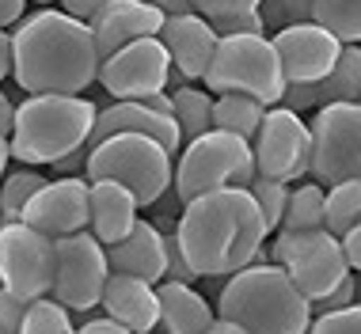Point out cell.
<instances>
[{"label":"cell","instance_id":"7a4b0ae2","mask_svg":"<svg viewBox=\"0 0 361 334\" xmlns=\"http://www.w3.org/2000/svg\"><path fill=\"white\" fill-rule=\"evenodd\" d=\"M183 251L198 278H232L267 259V221L247 186H224L183 205L175 224Z\"/></svg>","mask_w":361,"mask_h":334},{"label":"cell","instance_id":"d590c367","mask_svg":"<svg viewBox=\"0 0 361 334\" xmlns=\"http://www.w3.org/2000/svg\"><path fill=\"white\" fill-rule=\"evenodd\" d=\"M164 240H168V270H164V281H187V285H194V281H198V273H194V266H190V259H187V251H183L175 228L164 232Z\"/></svg>","mask_w":361,"mask_h":334},{"label":"cell","instance_id":"f6af8a7d","mask_svg":"<svg viewBox=\"0 0 361 334\" xmlns=\"http://www.w3.org/2000/svg\"><path fill=\"white\" fill-rule=\"evenodd\" d=\"M281 8L289 12L293 23H305V19H312V8H316V0H281Z\"/></svg>","mask_w":361,"mask_h":334},{"label":"cell","instance_id":"816d5d0a","mask_svg":"<svg viewBox=\"0 0 361 334\" xmlns=\"http://www.w3.org/2000/svg\"><path fill=\"white\" fill-rule=\"evenodd\" d=\"M152 334H156V330H152Z\"/></svg>","mask_w":361,"mask_h":334},{"label":"cell","instance_id":"4dcf8cb0","mask_svg":"<svg viewBox=\"0 0 361 334\" xmlns=\"http://www.w3.org/2000/svg\"><path fill=\"white\" fill-rule=\"evenodd\" d=\"M289 186L293 183H281V179H262L255 175V183L247 186L251 198H255L262 221H267V232H278L281 221H286V205H289Z\"/></svg>","mask_w":361,"mask_h":334},{"label":"cell","instance_id":"f546056e","mask_svg":"<svg viewBox=\"0 0 361 334\" xmlns=\"http://www.w3.org/2000/svg\"><path fill=\"white\" fill-rule=\"evenodd\" d=\"M23 334H76V323H73L69 308H65L61 300L38 297V300L27 304Z\"/></svg>","mask_w":361,"mask_h":334},{"label":"cell","instance_id":"484cf974","mask_svg":"<svg viewBox=\"0 0 361 334\" xmlns=\"http://www.w3.org/2000/svg\"><path fill=\"white\" fill-rule=\"evenodd\" d=\"M324 205H327V186L319 179H312V175H308V183H293L281 228H293V232L324 228Z\"/></svg>","mask_w":361,"mask_h":334},{"label":"cell","instance_id":"7c38bea8","mask_svg":"<svg viewBox=\"0 0 361 334\" xmlns=\"http://www.w3.org/2000/svg\"><path fill=\"white\" fill-rule=\"evenodd\" d=\"M171 76V54L160 42V35L137 38V42L114 50L99 65V84L114 99H145L152 92H164Z\"/></svg>","mask_w":361,"mask_h":334},{"label":"cell","instance_id":"83f0119b","mask_svg":"<svg viewBox=\"0 0 361 334\" xmlns=\"http://www.w3.org/2000/svg\"><path fill=\"white\" fill-rule=\"evenodd\" d=\"M354 224H361V183H335V186H327L324 228L343 240Z\"/></svg>","mask_w":361,"mask_h":334},{"label":"cell","instance_id":"44dd1931","mask_svg":"<svg viewBox=\"0 0 361 334\" xmlns=\"http://www.w3.org/2000/svg\"><path fill=\"white\" fill-rule=\"evenodd\" d=\"M106 259H111L114 273H133V278L160 285L164 270H168V240H164V228L156 221H137L126 240L106 247Z\"/></svg>","mask_w":361,"mask_h":334},{"label":"cell","instance_id":"277c9868","mask_svg":"<svg viewBox=\"0 0 361 334\" xmlns=\"http://www.w3.org/2000/svg\"><path fill=\"white\" fill-rule=\"evenodd\" d=\"M95 114L99 106L84 95H61V92H46V95H27L16 106V122H12V160L27 167H50L61 156H69L76 149H84L92 137Z\"/></svg>","mask_w":361,"mask_h":334},{"label":"cell","instance_id":"836d02e7","mask_svg":"<svg viewBox=\"0 0 361 334\" xmlns=\"http://www.w3.org/2000/svg\"><path fill=\"white\" fill-rule=\"evenodd\" d=\"M213 31H217L221 38L224 35H267V23H262L259 8H251V12H236V16H217L209 19Z\"/></svg>","mask_w":361,"mask_h":334},{"label":"cell","instance_id":"6da1fadb","mask_svg":"<svg viewBox=\"0 0 361 334\" xmlns=\"http://www.w3.org/2000/svg\"><path fill=\"white\" fill-rule=\"evenodd\" d=\"M99 65L92 27L61 8H42L12 31V76L27 95H84L99 84Z\"/></svg>","mask_w":361,"mask_h":334},{"label":"cell","instance_id":"d6986e66","mask_svg":"<svg viewBox=\"0 0 361 334\" xmlns=\"http://www.w3.org/2000/svg\"><path fill=\"white\" fill-rule=\"evenodd\" d=\"M99 308L111 319H118L122 327H130L133 334L160 330V292H156L152 281L133 278V273H114L111 270Z\"/></svg>","mask_w":361,"mask_h":334},{"label":"cell","instance_id":"7402d4cb","mask_svg":"<svg viewBox=\"0 0 361 334\" xmlns=\"http://www.w3.org/2000/svg\"><path fill=\"white\" fill-rule=\"evenodd\" d=\"M137 209H141V202L133 198V190H126L122 183H111V179H95L92 183V221H87V228H92L95 240H103L106 247H111V243H118L133 232V224L141 221Z\"/></svg>","mask_w":361,"mask_h":334},{"label":"cell","instance_id":"9a60e30c","mask_svg":"<svg viewBox=\"0 0 361 334\" xmlns=\"http://www.w3.org/2000/svg\"><path fill=\"white\" fill-rule=\"evenodd\" d=\"M160 42L168 46L171 54V65L179 68L183 76H187L190 84L206 80L209 73V61L213 54H217V42L221 35L213 31V23L202 12H179V16H168L160 27Z\"/></svg>","mask_w":361,"mask_h":334},{"label":"cell","instance_id":"30bf717a","mask_svg":"<svg viewBox=\"0 0 361 334\" xmlns=\"http://www.w3.org/2000/svg\"><path fill=\"white\" fill-rule=\"evenodd\" d=\"M251 149L262 179L300 183L312 175V122H305L293 106L274 103L267 106L259 133L251 137Z\"/></svg>","mask_w":361,"mask_h":334},{"label":"cell","instance_id":"c3c4849f","mask_svg":"<svg viewBox=\"0 0 361 334\" xmlns=\"http://www.w3.org/2000/svg\"><path fill=\"white\" fill-rule=\"evenodd\" d=\"M206 334H251V330H243L240 323H232V319H221V316H217V319H213V327H209Z\"/></svg>","mask_w":361,"mask_h":334},{"label":"cell","instance_id":"d6a6232c","mask_svg":"<svg viewBox=\"0 0 361 334\" xmlns=\"http://www.w3.org/2000/svg\"><path fill=\"white\" fill-rule=\"evenodd\" d=\"M350 304H361V289H357V270H350L343 281L335 285V289L327 292L324 300L312 304V316H327V311H343Z\"/></svg>","mask_w":361,"mask_h":334},{"label":"cell","instance_id":"f907efd6","mask_svg":"<svg viewBox=\"0 0 361 334\" xmlns=\"http://www.w3.org/2000/svg\"><path fill=\"white\" fill-rule=\"evenodd\" d=\"M31 4H42L46 8V4H54V0H31Z\"/></svg>","mask_w":361,"mask_h":334},{"label":"cell","instance_id":"4316f807","mask_svg":"<svg viewBox=\"0 0 361 334\" xmlns=\"http://www.w3.org/2000/svg\"><path fill=\"white\" fill-rule=\"evenodd\" d=\"M46 186V175L35 171V167H19V171H8L0 179V224L4 221H23L27 202L35 198L38 190Z\"/></svg>","mask_w":361,"mask_h":334},{"label":"cell","instance_id":"8fae6325","mask_svg":"<svg viewBox=\"0 0 361 334\" xmlns=\"http://www.w3.org/2000/svg\"><path fill=\"white\" fill-rule=\"evenodd\" d=\"M106 278H111V259L106 243L95 240L92 228L73 235H57V273H54V300H61L69 311L99 308Z\"/></svg>","mask_w":361,"mask_h":334},{"label":"cell","instance_id":"681fc988","mask_svg":"<svg viewBox=\"0 0 361 334\" xmlns=\"http://www.w3.org/2000/svg\"><path fill=\"white\" fill-rule=\"evenodd\" d=\"M8 163H12V144H8V137H0V179L8 175Z\"/></svg>","mask_w":361,"mask_h":334},{"label":"cell","instance_id":"d4e9b609","mask_svg":"<svg viewBox=\"0 0 361 334\" xmlns=\"http://www.w3.org/2000/svg\"><path fill=\"white\" fill-rule=\"evenodd\" d=\"M168 92L175 95V122H179L183 144L213 130V99H217V95H213L209 87L179 84V87H168Z\"/></svg>","mask_w":361,"mask_h":334},{"label":"cell","instance_id":"f35d334b","mask_svg":"<svg viewBox=\"0 0 361 334\" xmlns=\"http://www.w3.org/2000/svg\"><path fill=\"white\" fill-rule=\"evenodd\" d=\"M50 167H54V175H87V149H76L69 156H61V160L50 163Z\"/></svg>","mask_w":361,"mask_h":334},{"label":"cell","instance_id":"8992f818","mask_svg":"<svg viewBox=\"0 0 361 334\" xmlns=\"http://www.w3.org/2000/svg\"><path fill=\"white\" fill-rule=\"evenodd\" d=\"M87 179H111L133 190L141 209H149L171 190L175 156L149 133H114L87 152Z\"/></svg>","mask_w":361,"mask_h":334},{"label":"cell","instance_id":"3957f363","mask_svg":"<svg viewBox=\"0 0 361 334\" xmlns=\"http://www.w3.org/2000/svg\"><path fill=\"white\" fill-rule=\"evenodd\" d=\"M217 316L240 323L251 334H308L312 300L297 289L286 266L251 262L224 281Z\"/></svg>","mask_w":361,"mask_h":334},{"label":"cell","instance_id":"5b68a950","mask_svg":"<svg viewBox=\"0 0 361 334\" xmlns=\"http://www.w3.org/2000/svg\"><path fill=\"white\" fill-rule=\"evenodd\" d=\"M255 175H259L255 149H251L247 137L228 133V130H209L183 144L179 167H175V179H171V194L179 205H187L209 190L251 186Z\"/></svg>","mask_w":361,"mask_h":334},{"label":"cell","instance_id":"74e56055","mask_svg":"<svg viewBox=\"0 0 361 334\" xmlns=\"http://www.w3.org/2000/svg\"><path fill=\"white\" fill-rule=\"evenodd\" d=\"M259 16H262V23H267V35H278L281 27L293 23L289 12L281 8V0H259Z\"/></svg>","mask_w":361,"mask_h":334},{"label":"cell","instance_id":"ba28073f","mask_svg":"<svg viewBox=\"0 0 361 334\" xmlns=\"http://www.w3.org/2000/svg\"><path fill=\"white\" fill-rule=\"evenodd\" d=\"M312 179L361 183V99L319 106L312 118Z\"/></svg>","mask_w":361,"mask_h":334},{"label":"cell","instance_id":"60d3db41","mask_svg":"<svg viewBox=\"0 0 361 334\" xmlns=\"http://www.w3.org/2000/svg\"><path fill=\"white\" fill-rule=\"evenodd\" d=\"M106 4V0H57V8H61V12H69V16H76V19H92L95 12H99V8Z\"/></svg>","mask_w":361,"mask_h":334},{"label":"cell","instance_id":"1f68e13d","mask_svg":"<svg viewBox=\"0 0 361 334\" xmlns=\"http://www.w3.org/2000/svg\"><path fill=\"white\" fill-rule=\"evenodd\" d=\"M308 334H361V304H350L343 311H327V316H312Z\"/></svg>","mask_w":361,"mask_h":334},{"label":"cell","instance_id":"4fadbf2b","mask_svg":"<svg viewBox=\"0 0 361 334\" xmlns=\"http://www.w3.org/2000/svg\"><path fill=\"white\" fill-rule=\"evenodd\" d=\"M274 38V50L281 57V73H286V84H308V80H324L331 68L343 57V38L335 31H327L316 19H305V23H289L281 27Z\"/></svg>","mask_w":361,"mask_h":334},{"label":"cell","instance_id":"52a82bcc","mask_svg":"<svg viewBox=\"0 0 361 334\" xmlns=\"http://www.w3.org/2000/svg\"><path fill=\"white\" fill-rule=\"evenodd\" d=\"M213 95L240 92L255 95L259 103L274 106L286 95V73H281V57L274 50L270 35H224L217 42V54L209 61L206 80Z\"/></svg>","mask_w":361,"mask_h":334},{"label":"cell","instance_id":"2e32d148","mask_svg":"<svg viewBox=\"0 0 361 334\" xmlns=\"http://www.w3.org/2000/svg\"><path fill=\"white\" fill-rule=\"evenodd\" d=\"M114 133H149L152 141H160L171 156L183 149V133H179V122L171 114H160L152 106H145L141 99H114L111 106H103L95 114V125H92V137H87L84 149L92 152L99 141Z\"/></svg>","mask_w":361,"mask_h":334},{"label":"cell","instance_id":"bcb514c9","mask_svg":"<svg viewBox=\"0 0 361 334\" xmlns=\"http://www.w3.org/2000/svg\"><path fill=\"white\" fill-rule=\"evenodd\" d=\"M12 122H16V103L0 92V137H12Z\"/></svg>","mask_w":361,"mask_h":334},{"label":"cell","instance_id":"ab89813d","mask_svg":"<svg viewBox=\"0 0 361 334\" xmlns=\"http://www.w3.org/2000/svg\"><path fill=\"white\" fill-rule=\"evenodd\" d=\"M76 334H133V330H130V327H122L118 319H111V316L103 311L99 319H87L84 327H76Z\"/></svg>","mask_w":361,"mask_h":334},{"label":"cell","instance_id":"e0dca14e","mask_svg":"<svg viewBox=\"0 0 361 334\" xmlns=\"http://www.w3.org/2000/svg\"><path fill=\"white\" fill-rule=\"evenodd\" d=\"M164 16L160 8H152L149 0H106V4L87 19L95 35V46H99V57H111L114 50L137 42V38H152L160 35L164 27Z\"/></svg>","mask_w":361,"mask_h":334},{"label":"cell","instance_id":"b9f144b4","mask_svg":"<svg viewBox=\"0 0 361 334\" xmlns=\"http://www.w3.org/2000/svg\"><path fill=\"white\" fill-rule=\"evenodd\" d=\"M343 251H346L350 270H357V273H361V224H354V228L343 235Z\"/></svg>","mask_w":361,"mask_h":334},{"label":"cell","instance_id":"ac0fdd59","mask_svg":"<svg viewBox=\"0 0 361 334\" xmlns=\"http://www.w3.org/2000/svg\"><path fill=\"white\" fill-rule=\"evenodd\" d=\"M361 99V42H346L338 65L331 68L324 80H308V84H286L281 103L293 111H319L331 103H357Z\"/></svg>","mask_w":361,"mask_h":334},{"label":"cell","instance_id":"603a6c76","mask_svg":"<svg viewBox=\"0 0 361 334\" xmlns=\"http://www.w3.org/2000/svg\"><path fill=\"white\" fill-rule=\"evenodd\" d=\"M160 330L164 334H206L217 319V308L187 281H160Z\"/></svg>","mask_w":361,"mask_h":334},{"label":"cell","instance_id":"7bdbcfd3","mask_svg":"<svg viewBox=\"0 0 361 334\" xmlns=\"http://www.w3.org/2000/svg\"><path fill=\"white\" fill-rule=\"evenodd\" d=\"M12 76V31L0 27V84Z\"/></svg>","mask_w":361,"mask_h":334},{"label":"cell","instance_id":"f1b7e54d","mask_svg":"<svg viewBox=\"0 0 361 334\" xmlns=\"http://www.w3.org/2000/svg\"><path fill=\"white\" fill-rule=\"evenodd\" d=\"M312 19L335 31L343 42H361V0H316Z\"/></svg>","mask_w":361,"mask_h":334},{"label":"cell","instance_id":"7dc6e473","mask_svg":"<svg viewBox=\"0 0 361 334\" xmlns=\"http://www.w3.org/2000/svg\"><path fill=\"white\" fill-rule=\"evenodd\" d=\"M152 8H160L164 16H179V12H190V0H149Z\"/></svg>","mask_w":361,"mask_h":334},{"label":"cell","instance_id":"ffe728a7","mask_svg":"<svg viewBox=\"0 0 361 334\" xmlns=\"http://www.w3.org/2000/svg\"><path fill=\"white\" fill-rule=\"evenodd\" d=\"M286 270H289V278L297 281V289L305 292L312 304L324 300L327 292L335 289V285L350 273V262H346L343 240H338V235H331V232H324L316 243H312V247L300 251Z\"/></svg>","mask_w":361,"mask_h":334},{"label":"cell","instance_id":"8d00e7d4","mask_svg":"<svg viewBox=\"0 0 361 334\" xmlns=\"http://www.w3.org/2000/svg\"><path fill=\"white\" fill-rule=\"evenodd\" d=\"M194 12H202L206 19H217V16H236V12H251L259 8V0H190Z\"/></svg>","mask_w":361,"mask_h":334},{"label":"cell","instance_id":"cb8c5ba5","mask_svg":"<svg viewBox=\"0 0 361 334\" xmlns=\"http://www.w3.org/2000/svg\"><path fill=\"white\" fill-rule=\"evenodd\" d=\"M262 118H267V103H259L255 95H240V92H224L213 99V130H228L240 137H255Z\"/></svg>","mask_w":361,"mask_h":334},{"label":"cell","instance_id":"ee69618b","mask_svg":"<svg viewBox=\"0 0 361 334\" xmlns=\"http://www.w3.org/2000/svg\"><path fill=\"white\" fill-rule=\"evenodd\" d=\"M27 12V0H0V27H16Z\"/></svg>","mask_w":361,"mask_h":334},{"label":"cell","instance_id":"5bb4252c","mask_svg":"<svg viewBox=\"0 0 361 334\" xmlns=\"http://www.w3.org/2000/svg\"><path fill=\"white\" fill-rule=\"evenodd\" d=\"M23 221L46 235H73L92 221V179L87 175H54L27 202Z\"/></svg>","mask_w":361,"mask_h":334},{"label":"cell","instance_id":"9c48e42d","mask_svg":"<svg viewBox=\"0 0 361 334\" xmlns=\"http://www.w3.org/2000/svg\"><path fill=\"white\" fill-rule=\"evenodd\" d=\"M57 273V240L27 221L0 224V285L27 300L50 297Z\"/></svg>","mask_w":361,"mask_h":334},{"label":"cell","instance_id":"e575fe53","mask_svg":"<svg viewBox=\"0 0 361 334\" xmlns=\"http://www.w3.org/2000/svg\"><path fill=\"white\" fill-rule=\"evenodd\" d=\"M27 297L0 285V334H23V316H27Z\"/></svg>","mask_w":361,"mask_h":334}]
</instances>
